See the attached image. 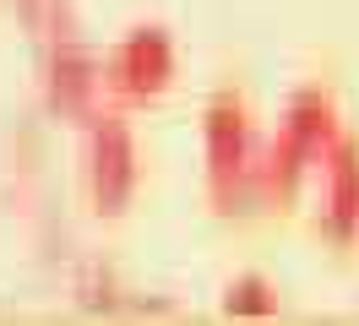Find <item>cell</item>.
I'll return each mask as SVG.
<instances>
[{
    "mask_svg": "<svg viewBox=\"0 0 359 326\" xmlns=\"http://www.w3.org/2000/svg\"><path fill=\"white\" fill-rule=\"evenodd\" d=\"M224 310L240 321H267V315H278V288L267 278H234L224 294Z\"/></svg>",
    "mask_w": 359,
    "mask_h": 326,
    "instance_id": "cell-7",
    "label": "cell"
},
{
    "mask_svg": "<svg viewBox=\"0 0 359 326\" xmlns=\"http://www.w3.org/2000/svg\"><path fill=\"white\" fill-rule=\"evenodd\" d=\"M343 125H337V104L321 87H299L278 120V136L262 142V163H256V201L283 207L299 196V185L316 174L321 152L332 147Z\"/></svg>",
    "mask_w": 359,
    "mask_h": 326,
    "instance_id": "cell-1",
    "label": "cell"
},
{
    "mask_svg": "<svg viewBox=\"0 0 359 326\" xmlns=\"http://www.w3.org/2000/svg\"><path fill=\"white\" fill-rule=\"evenodd\" d=\"M316 179H321V234L337 239V245H354L359 239V142L354 136H337L321 152Z\"/></svg>",
    "mask_w": 359,
    "mask_h": 326,
    "instance_id": "cell-6",
    "label": "cell"
},
{
    "mask_svg": "<svg viewBox=\"0 0 359 326\" xmlns=\"http://www.w3.org/2000/svg\"><path fill=\"white\" fill-rule=\"evenodd\" d=\"M44 93H49V109L76 114V120H88L93 109H98V98H104V71H98V55H93L76 33H55V39H49Z\"/></svg>",
    "mask_w": 359,
    "mask_h": 326,
    "instance_id": "cell-5",
    "label": "cell"
},
{
    "mask_svg": "<svg viewBox=\"0 0 359 326\" xmlns=\"http://www.w3.org/2000/svg\"><path fill=\"white\" fill-rule=\"evenodd\" d=\"M142 179V158H136V136L126 114L114 109H93L88 114V196L98 212H126Z\"/></svg>",
    "mask_w": 359,
    "mask_h": 326,
    "instance_id": "cell-4",
    "label": "cell"
},
{
    "mask_svg": "<svg viewBox=\"0 0 359 326\" xmlns=\"http://www.w3.org/2000/svg\"><path fill=\"white\" fill-rule=\"evenodd\" d=\"M202 142H207V185H212V201L224 212H234L240 201L256 196V163H262V136H256V120H250L245 98L218 93L202 114Z\"/></svg>",
    "mask_w": 359,
    "mask_h": 326,
    "instance_id": "cell-2",
    "label": "cell"
},
{
    "mask_svg": "<svg viewBox=\"0 0 359 326\" xmlns=\"http://www.w3.org/2000/svg\"><path fill=\"white\" fill-rule=\"evenodd\" d=\"M175 65H180V55H175L169 27H131V33L98 60V71H104V93H109V98H120V104H147V98H163V93H169Z\"/></svg>",
    "mask_w": 359,
    "mask_h": 326,
    "instance_id": "cell-3",
    "label": "cell"
}]
</instances>
